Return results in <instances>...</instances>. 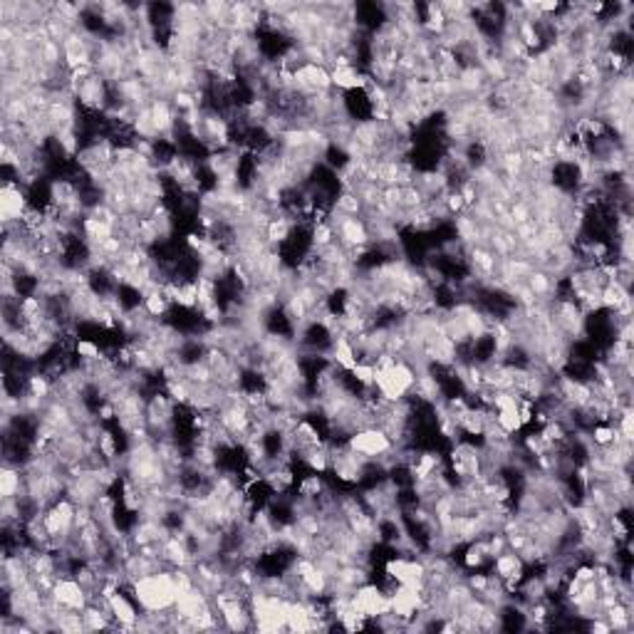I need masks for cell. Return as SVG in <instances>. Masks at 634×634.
Listing matches in <instances>:
<instances>
[{
    "mask_svg": "<svg viewBox=\"0 0 634 634\" xmlns=\"http://www.w3.org/2000/svg\"><path fill=\"white\" fill-rule=\"evenodd\" d=\"M347 444L357 451V453H362L365 459H369V461L380 459L381 453H387V451L394 446L392 441H389V437L377 427L362 429V431H357V434H352V437L347 438Z\"/></svg>",
    "mask_w": 634,
    "mask_h": 634,
    "instance_id": "6da1fadb",
    "label": "cell"
}]
</instances>
